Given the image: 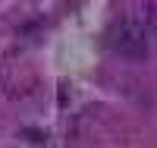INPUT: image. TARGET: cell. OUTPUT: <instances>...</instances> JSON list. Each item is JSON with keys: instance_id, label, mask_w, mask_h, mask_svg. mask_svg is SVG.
<instances>
[{"instance_id": "cell-1", "label": "cell", "mask_w": 157, "mask_h": 148, "mask_svg": "<svg viewBox=\"0 0 157 148\" xmlns=\"http://www.w3.org/2000/svg\"><path fill=\"white\" fill-rule=\"evenodd\" d=\"M151 32L145 29L141 22H123L110 32V50L120 54L126 60H145L148 57V47H151Z\"/></svg>"}, {"instance_id": "cell-2", "label": "cell", "mask_w": 157, "mask_h": 148, "mask_svg": "<svg viewBox=\"0 0 157 148\" xmlns=\"http://www.w3.org/2000/svg\"><path fill=\"white\" fill-rule=\"evenodd\" d=\"M145 29L157 32V3H145Z\"/></svg>"}]
</instances>
